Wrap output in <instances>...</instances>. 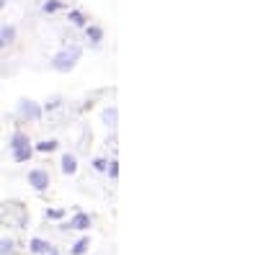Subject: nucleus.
Instances as JSON below:
<instances>
[{
    "mask_svg": "<svg viewBox=\"0 0 258 255\" xmlns=\"http://www.w3.org/2000/svg\"><path fill=\"white\" fill-rule=\"evenodd\" d=\"M80 57H83V49L80 47H64V49H59L54 57H52V70H57V72H70V70H75V65L80 62Z\"/></svg>",
    "mask_w": 258,
    "mask_h": 255,
    "instance_id": "1",
    "label": "nucleus"
},
{
    "mask_svg": "<svg viewBox=\"0 0 258 255\" xmlns=\"http://www.w3.org/2000/svg\"><path fill=\"white\" fill-rule=\"evenodd\" d=\"M41 103H36V101H31V98H21L18 103H16V116L18 119H24V121H31V124H36V121H41Z\"/></svg>",
    "mask_w": 258,
    "mask_h": 255,
    "instance_id": "2",
    "label": "nucleus"
},
{
    "mask_svg": "<svg viewBox=\"0 0 258 255\" xmlns=\"http://www.w3.org/2000/svg\"><path fill=\"white\" fill-rule=\"evenodd\" d=\"M49 183H52V178H49V173H47L44 167H34V170H29V186H31L34 191H47Z\"/></svg>",
    "mask_w": 258,
    "mask_h": 255,
    "instance_id": "3",
    "label": "nucleus"
},
{
    "mask_svg": "<svg viewBox=\"0 0 258 255\" xmlns=\"http://www.w3.org/2000/svg\"><path fill=\"white\" fill-rule=\"evenodd\" d=\"M93 224V219L88 217V214H85V211H78V214L68 222V224H62L59 229H88Z\"/></svg>",
    "mask_w": 258,
    "mask_h": 255,
    "instance_id": "4",
    "label": "nucleus"
},
{
    "mask_svg": "<svg viewBox=\"0 0 258 255\" xmlns=\"http://www.w3.org/2000/svg\"><path fill=\"white\" fill-rule=\"evenodd\" d=\"M83 34H85V41H88L91 47H101V41H103V29L101 26L88 24V26L83 29Z\"/></svg>",
    "mask_w": 258,
    "mask_h": 255,
    "instance_id": "5",
    "label": "nucleus"
},
{
    "mask_svg": "<svg viewBox=\"0 0 258 255\" xmlns=\"http://www.w3.org/2000/svg\"><path fill=\"white\" fill-rule=\"evenodd\" d=\"M59 170H62L64 176H75L78 173V157L73 152H64L62 160H59Z\"/></svg>",
    "mask_w": 258,
    "mask_h": 255,
    "instance_id": "6",
    "label": "nucleus"
},
{
    "mask_svg": "<svg viewBox=\"0 0 258 255\" xmlns=\"http://www.w3.org/2000/svg\"><path fill=\"white\" fill-rule=\"evenodd\" d=\"M29 144H31L29 134H26V132H21V129H16V132L11 134V142H8V150L13 152V150H21V147H29Z\"/></svg>",
    "mask_w": 258,
    "mask_h": 255,
    "instance_id": "7",
    "label": "nucleus"
},
{
    "mask_svg": "<svg viewBox=\"0 0 258 255\" xmlns=\"http://www.w3.org/2000/svg\"><path fill=\"white\" fill-rule=\"evenodd\" d=\"M68 21H70L73 26H78V29L88 26V16H85L83 11H78V8H70V11H68Z\"/></svg>",
    "mask_w": 258,
    "mask_h": 255,
    "instance_id": "8",
    "label": "nucleus"
},
{
    "mask_svg": "<svg viewBox=\"0 0 258 255\" xmlns=\"http://www.w3.org/2000/svg\"><path fill=\"white\" fill-rule=\"evenodd\" d=\"M31 147H34V152L49 155V152H54L57 147H59V142H57V139H41V142H36V144H31Z\"/></svg>",
    "mask_w": 258,
    "mask_h": 255,
    "instance_id": "9",
    "label": "nucleus"
},
{
    "mask_svg": "<svg viewBox=\"0 0 258 255\" xmlns=\"http://www.w3.org/2000/svg\"><path fill=\"white\" fill-rule=\"evenodd\" d=\"M29 250H31L34 255H47V252L52 250V245H49L47 240H41V237H34V240L29 242Z\"/></svg>",
    "mask_w": 258,
    "mask_h": 255,
    "instance_id": "10",
    "label": "nucleus"
},
{
    "mask_svg": "<svg viewBox=\"0 0 258 255\" xmlns=\"http://www.w3.org/2000/svg\"><path fill=\"white\" fill-rule=\"evenodd\" d=\"M11 155H13L16 162H29L31 155H34V147H31V144H29V147H21V150H13Z\"/></svg>",
    "mask_w": 258,
    "mask_h": 255,
    "instance_id": "11",
    "label": "nucleus"
},
{
    "mask_svg": "<svg viewBox=\"0 0 258 255\" xmlns=\"http://www.w3.org/2000/svg\"><path fill=\"white\" fill-rule=\"evenodd\" d=\"M88 247H91V237H80V240L70 247V252H73V255H85V252H88Z\"/></svg>",
    "mask_w": 258,
    "mask_h": 255,
    "instance_id": "12",
    "label": "nucleus"
},
{
    "mask_svg": "<svg viewBox=\"0 0 258 255\" xmlns=\"http://www.w3.org/2000/svg\"><path fill=\"white\" fill-rule=\"evenodd\" d=\"M64 8H68L64 0H47V3L41 6V11H44V13H57V11H64Z\"/></svg>",
    "mask_w": 258,
    "mask_h": 255,
    "instance_id": "13",
    "label": "nucleus"
},
{
    "mask_svg": "<svg viewBox=\"0 0 258 255\" xmlns=\"http://www.w3.org/2000/svg\"><path fill=\"white\" fill-rule=\"evenodd\" d=\"M16 26H3V29H0V39H3V44H13V41H16Z\"/></svg>",
    "mask_w": 258,
    "mask_h": 255,
    "instance_id": "14",
    "label": "nucleus"
},
{
    "mask_svg": "<svg viewBox=\"0 0 258 255\" xmlns=\"http://www.w3.org/2000/svg\"><path fill=\"white\" fill-rule=\"evenodd\" d=\"M103 121H106V126H116V109H114V106L103 111Z\"/></svg>",
    "mask_w": 258,
    "mask_h": 255,
    "instance_id": "15",
    "label": "nucleus"
},
{
    "mask_svg": "<svg viewBox=\"0 0 258 255\" xmlns=\"http://www.w3.org/2000/svg\"><path fill=\"white\" fill-rule=\"evenodd\" d=\"M59 103H62V98H59V96H54L52 101H47L44 106H41V111H54V109H59Z\"/></svg>",
    "mask_w": 258,
    "mask_h": 255,
    "instance_id": "16",
    "label": "nucleus"
},
{
    "mask_svg": "<svg viewBox=\"0 0 258 255\" xmlns=\"http://www.w3.org/2000/svg\"><path fill=\"white\" fill-rule=\"evenodd\" d=\"M106 173H109V176L116 181V178H119V162H116V160H111L109 165H106Z\"/></svg>",
    "mask_w": 258,
    "mask_h": 255,
    "instance_id": "17",
    "label": "nucleus"
},
{
    "mask_svg": "<svg viewBox=\"0 0 258 255\" xmlns=\"http://www.w3.org/2000/svg\"><path fill=\"white\" fill-rule=\"evenodd\" d=\"M106 165H109V160H106V157H96L93 160V170H98V173H106Z\"/></svg>",
    "mask_w": 258,
    "mask_h": 255,
    "instance_id": "18",
    "label": "nucleus"
},
{
    "mask_svg": "<svg viewBox=\"0 0 258 255\" xmlns=\"http://www.w3.org/2000/svg\"><path fill=\"white\" fill-rule=\"evenodd\" d=\"M0 252H13V240H0Z\"/></svg>",
    "mask_w": 258,
    "mask_h": 255,
    "instance_id": "19",
    "label": "nucleus"
},
{
    "mask_svg": "<svg viewBox=\"0 0 258 255\" xmlns=\"http://www.w3.org/2000/svg\"><path fill=\"white\" fill-rule=\"evenodd\" d=\"M62 214H64L62 209H52V211H47V217H52V219H59Z\"/></svg>",
    "mask_w": 258,
    "mask_h": 255,
    "instance_id": "20",
    "label": "nucleus"
},
{
    "mask_svg": "<svg viewBox=\"0 0 258 255\" xmlns=\"http://www.w3.org/2000/svg\"><path fill=\"white\" fill-rule=\"evenodd\" d=\"M47 255H59V252H57V250H54V247H52V250H49V252H47Z\"/></svg>",
    "mask_w": 258,
    "mask_h": 255,
    "instance_id": "21",
    "label": "nucleus"
},
{
    "mask_svg": "<svg viewBox=\"0 0 258 255\" xmlns=\"http://www.w3.org/2000/svg\"><path fill=\"white\" fill-rule=\"evenodd\" d=\"M0 49H6V44H3V39H0Z\"/></svg>",
    "mask_w": 258,
    "mask_h": 255,
    "instance_id": "22",
    "label": "nucleus"
}]
</instances>
